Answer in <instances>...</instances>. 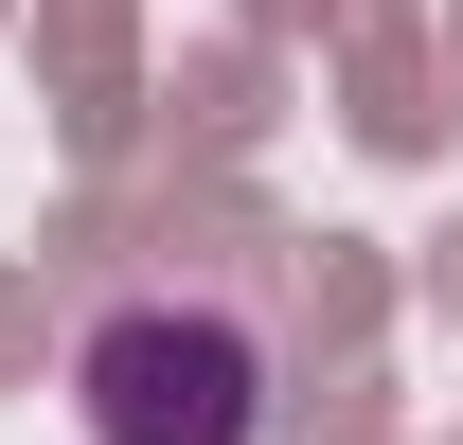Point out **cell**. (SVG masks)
Segmentation results:
<instances>
[{
	"label": "cell",
	"mask_w": 463,
	"mask_h": 445,
	"mask_svg": "<svg viewBox=\"0 0 463 445\" xmlns=\"http://www.w3.org/2000/svg\"><path fill=\"white\" fill-rule=\"evenodd\" d=\"M71 392H90V445H250V392H268V338L232 303H108L71 338Z\"/></svg>",
	"instance_id": "obj_1"
}]
</instances>
